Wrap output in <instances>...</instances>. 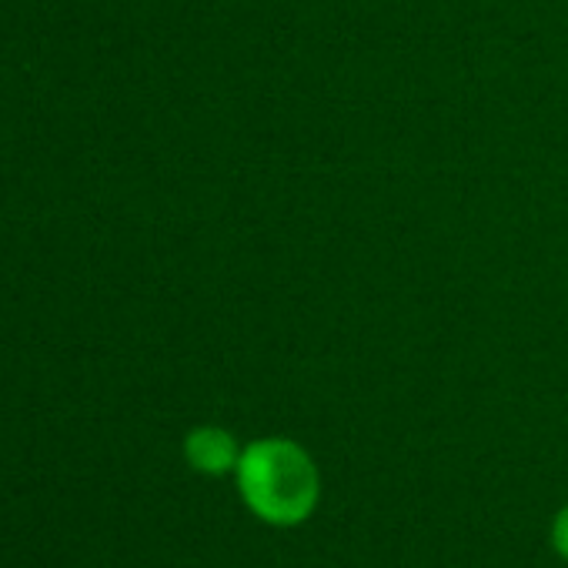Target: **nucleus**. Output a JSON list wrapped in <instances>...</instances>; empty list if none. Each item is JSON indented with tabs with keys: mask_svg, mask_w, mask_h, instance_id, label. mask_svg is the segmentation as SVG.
Wrapping results in <instances>:
<instances>
[{
	"mask_svg": "<svg viewBox=\"0 0 568 568\" xmlns=\"http://www.w3.org/2000/svg\"><path fill=\"white\" fill-rule=\"evenodd\" d=\"M244 508L274 528L305 525L322 501V471L295 438H254L234 468Z\"/></svg>",
	"mask_w": 568,
	"mask_h": 568,
	"instance_id": "nucleus-1",
	"label": "nucleus"
},
{
	"mask_svg": "<svg viewBox=\"0 0 568 568\" xmlns=\"http://www.w3.org/2000/svg\"><path fill=\"white\" fill-rule=\"evenodd\" d=\"M241 442L217 425H197L187 432L184 438V462L207 478H221V475H234L237 462H241Z\"/></svg>",
	"mask_w": 568,
	"mask_h": 568,
	"instance_id": "nucleus-2",
	"label": "nucleus"
},
{
	"mask_svg": "<svg viewBox=\"0 0 568 568\" xmlns=\"http://www.w3.org/2000/svg\"><path fill=\"white\" fill-rule=\"evenodd\" d=\"M551 548L568 561V505L555 515L551 521Z\"/></svg>",
	"mask_w": 568,
	"mask_h": 568,
	"instance_id": "nucleus-3",
	"label": "nucleus"
}]
</instances>
